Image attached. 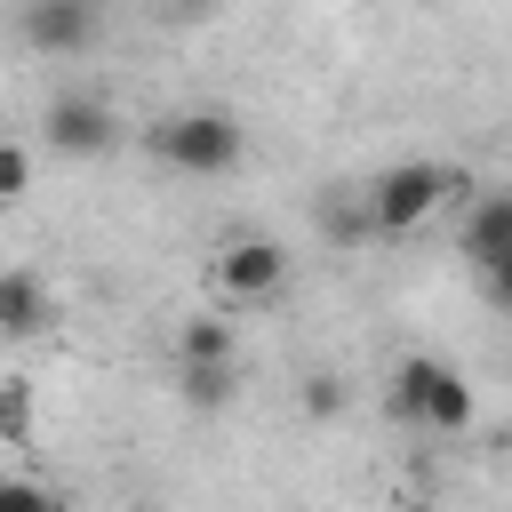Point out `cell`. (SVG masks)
I'll return each instance as SVG.
<instances>
[{
    "instance_id": "obj_4",
    "label": "cell",
    "mask_w": 512,
    "mask_h": 512,
    "mask_svg": "<svg viewBox=\"0 0 512 512\" xmlns=\"http://www.w3.org/2000/svg\"><path fill=\"white\" fill-rule=\"evenodd\" d=\"M40 136H48V152H64V160H104V152L120 144V112H112L104 96H48Z\"/></svg>"
},
{
    "instance_id": "obj_1",
    "label": "cell",
    "mask_w": 512,
    "mask_h": 512,
    "mask_svg": "<svg viewBox=\"0 0 512 512\" xmlns=\"http://www.w3.org/2000/svg\"><path fill=\"white\" fill-rule=\"evenodd\" d=\"M448 200H464V168H448V160H400V168H384L360 192V224H368V240H408Z\"/></svg>"
},
{
    "instance_id": "obj_11",
    "label": "cell",
    "mask_w": 512,
    "mask_h": 512,
    "mask_svg": "<svg viewBox=\"0 0 512 512\" xmlns=\"http://www.w3.org/2000/svg\"><path fill=\"white\" fill-rule=\"evenodd\" d=\"M296 408H304L312 424H336V416H344V376H336V368H312V376L296 384Z\"/></svg>"
},
{
    "instance_id": "obj_9",
    "label": "cell",
    "mask_w": 512,
    "mask_h": 512,
    "mask_svg": "<svg viewBox=\"0 0 512 512\" xmlns=\"http://www.w3.org/2000/svg\"><path fill=\"white\" fill-rule=\"evenodd\" d=\"M224 360H240V336H232V320H216V312H192V320L176 328V368H224Z\"/></svg>"
},
{
    "instance_id": "obj_2",
    "label": "cell",
    "mask_w": 512,
    "mask_h": 512,
    "mask_svg": "<svg viewBox=\"0 0 512 512\" xmlns=\"http://www.w3.org/2000/svg\"><path fill=\"white\" fill-rule=\"evenodd\" d=\"M144 152L160 168H176V176H224V168H240L248 128L232 112H216V104H184V112H160L144 128Z\"/></svg>"
},
{
    "instance_id": "obj_10",
    "label": "cell",
    "mask_w": 512,
    "mask_h": 512,
    "mask_svg": "<svg viewBox=\"0 0 512 512\" xmlns=\"http://www.w3.org/2000/svg\"><path fill=\"white\" fill-rule=\"evenodd\" d=\"M176 392H184L192 408H232L240 368H232V360H224V368H176Z\"/></svg>"
},
{
    "instance_id": "obj_5",
    "label": "cell",
    "mask_w": 512,
    "mask_h": 512,
    "mask_svg": "<svg viewBox=\"0 0 512 512\" xmlns=\"http://www.w3.org/2000/svg\"><path fill=\"white\" fill-rule=\"evenodd\" d=\"M216 288L232 304H272L288 288V248L280 240H224L216 248Z\"/></svg>"
},
{
    "instance_id": "obj_3",
    "label": "cell",
    "mask_w": 512,
    "mask_h": 512,
    "mask_svg": "<svg viewBox=\"0 0 512 512\" xmlns=\"http://www.w3.org/2000/svg\"><path fill=\"white\" fill-rule=\"evenodd\" d=\"M384 400H392L400 424H424V432H448V440L472 424V384H464V368L440 360V352H408V360L392 368Z\"/></svg>"
},
{
    "instance_id": "obj_13",
    "label": "cell",
    "mask_w": 512,
    "mask_h": 512,
    "mask_svg": "<svg viewBox=\"0 0 512 512\" xmlns=\"http://www.w3.org/2000/svg\"><path fill=\"white\" fill-rule=\"evenodd\" d=\"M0 512H64V496L56 488H40V480H0Z\"/></svg>"
},
{
    "instance_id": "obj_15",
    "label": "cell",
    "mask_w": 512,
    "mask_h": 512,
    "mask_svg": "<svg viewBox=\"0 0 512 512\" xmlns=\"http://www.w3.org/2000/svg\"><path fill=\"white\" fill-rule=\"evenodd\" d=\"M160 8H184V0H160Z\"/></svg>"
},
{
    "instance_id": "obj_14",
    "label": "cell",
    "mask_w": 512,
    "mask_h": 512,
    "mask_svg": "<svg viewBox=\"0 0 512 512\" xmlns=\"http://www.w3.org/2000/svg\"><path fill=\"white\" fill-rule=\"evenodd\" d=\"M24 424H32V392L24 384H0V440L24 448Z\"/></svg>"
},
{
    "instance_id": "obj_12",
    "label": "cell",
    "mask_w": 512,
    "mask_h": 512,
    "mask_svg": "<svg viewBox=\"0 0 512 512\" xmlns=\"http://www.w3.org/2000/svg\"><path fill=\"white\" fill-rule=\"evenodd\" d=\"M24 192H32V152L16 136H0V208H16Z\"/></svg>"
},
{
    "instance_id": "obj_6",
    "label": "cell",
    "mask_w": 512,
    "mask_h": 512,
    "mask_svg": "<svg viewBox=\"0 0 512 512\" xmlns=\"http://www.w3.org/2000/svg\"><path fill=\"white\" fill-rule=\"evenodd\" d=\"M464 256H472V272L488 280V296L512 288V200H504V192H480V200H472V216H464Z\"/></svg>"
},
{
    "instance_id": "obj_8",
    "label": "cell",
    "mask_w": 512,
    "mask_h": 512,
    "mask_svg": "<svg viewBox=\"0 0 512 512\" xmlns=\"http://www.w3.org/2000/svg\"><path fill=\"white\" fill-rule=\"evenodd\" d=\"M48 320H56L48 280H40V272H24V264H8V272H0V336H40Z\"/></svg>"
},
{
    "instance_id": "obj_7",
    "label": "cell",
    "mask_w": 512,
    "mask_h": 512,
    "mask_svg": "<svg viewBox=\"0 0 512 512\" xmlns=\"http://www.w3.org/2000/svg\"><path fill=\"white\" fill-rule=\"evenodd\" d=\"M16 32H24V48H40V56H80V48L96 40V0H24Z\"/></svg>"
}]
</instances>
